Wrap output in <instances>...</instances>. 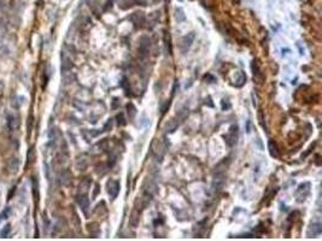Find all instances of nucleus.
Here are the masks:
<instances>
[{"label":"nucleus","instance_id":"obj_1","mask_svg":"<svg viewBox=\"0 0 322 241\" xmlns=\"http://www.w3.org/2000/svg\"><path fill=\"white\" fill-rule=\"evenodd\" d=\"M151 149H152L153 155L156 157V159L159 160V161H162V159H163V157H164V154H165V151H166V145H165L163 141H158V140H156V141H153V143H152Z\"/></svg>","mask_w":322,"mask_h":241},{"label":"nucleus","instance_id":"obj_2","mask_svg":"<svg viewBox=\"0 0 322 241\" xmlns=\"http://www.w3.org/2000/svg\"><path fill=\"white\" fill-rule=\"evenodd\" d=\"M310 186H311L310 182H303L298 186V188L295 190V200L298 202H303L306 199V196L310 193Z\"/></svg>","mask_w":322,"mask_h":241},{"label":"nucleus","instance_id":"obj_3","mask_svg":"<svg viewBox=\"0 0 322 241\" xmlns=\"http://www.w3.org/2000/svg\"><path fill=\"white\" fill-rule=\"evenodd\" d=\"M238 135H239V128H238L236 124H233V125L229 128V131L223 136L226 143H227L229 147H233V146L236 143V141H238Z\"/></svg>","mask_w":322,"mask_h":241},{"label":"nucleus","instance_id":"obj_4","mask_svg":"<svg viewBox=\"0 0 322 241\" xmlns=\"http://www.w3.org/2000/svg\"><path fill=\"white\" fill-rule=\"evenodd\" d=\"M194 37H195V34L192 31V33H189V34H187V35H185V36H182L180 39V41H178V48H180V51L182 53H186L189 49V47L192 46V43L194 41Z\"/></svg>","mask_w":322,"mask_h":241},{"label":"nucleus","instance_id":"obj_5","mask_svg":"<svg viewBox=\"0 0 322 241\" xmlns=\"http://www.w3.org/2000/svg\"><path fill=\"white\" fill-rule=\"evenodd\" d=\"M224 183H226V175L224 172H215V176H213V180H212V190L218 193L223 189L224 187Z\"/></svg>","mask_w":322,"mask_h":241},{"label":"nucleus","instance_id":"obj_6","mask_svg":"<svg viewBox=\"0 0 322 241\" xmlns=\"http://www.w3.org/2000/svg\"><path fill=\"white\" fill-rule=\"evenodd\" d=\"M251 69H252V74H253V80L260 84L263 83L264 81V75L262 74V70L259 67V64H258V60L257 59H253L252 63H251Z\"/></svg>","mask_w":322,"mask_h":241},{"label":"nucleus","instance_id":"obj_7","mask_svg":"<svg viewBox=\"0 0 322 241\" xmlns=\"http://www.w3.org/2000/svg\"><path fill=\"white\" fill-rule=\"evenodd\" d=\"M106 187H107V193H109L110 198L112 200H115L118 195V192H119V182L117 180H109L106 183Z\"/></svg>","mask_w":322,"mask_h":241},{"label":"nucleus","instance_id":"obj_8","mask_svg":"<svg viewBox=\"0 0 322 241\" xmlns=\"http://www.w3.org/2000/svg\"><path fill=\"white\" fill-rule=\"evenodd\" d=\"M322 233V224L320 222H312L306 230V237H316Z\"/></svg>","mask_w":322,"mask_h":241},{"label":"nucleus","instance_id":"obj_9","mask_svg":"<svg viewBox=\"0 0 322 241\" xmlns=\"http://www.w3.org/2000/svg\"><path fill=\"white\" fill-rule=\"evenodd\" d=\"M76 201H77L78 206L81 207V210H82L84 213H87V212H88V207H89V199H88L87 194H86V193H80V194H77V195H76Z\"/></svg>","mask_w":322,"mask_h":241},{"label":"nucleus","instance_id":"obj_10","mask_svg":"<svg viewBox=\"0 0 322 241\" xmlns=\"http://www.w3.org/2000/svg\"><path fill=\"white\" fill-rule=\"evenodd\" d=\"M148 48H150V39L147 36H142L140 39V45H139V53L141 57H146L148 54Z\"/></svg>","mask_w":322,"mask_h":241},{"label":"nucleus","instance_id":"obj_11","mask_svg":"<svg viewBox=\"0 0 322 241\" xmlns=\"http://www.w3.org/2000/svg\"><path fill=\"white\" fill-rule=\"evenodd\" d=\"M178 124H180L178 118H171V119H169V120L165 123V125H164V130H165V133H166V134H171V133H174V131L177 129Z\"/></svg>","mask_w":322,"mask_h":241},{"label":"nucleus","instance_id":"obj_12","mask_svg":"<svg viewBox=\"0 0 322 241\" xmlns=\"http://www.w3.org/2000/svg\"><path fill=\"white\" fill-rule=\"evenodd\" d=\"M246 83V75L244 71H236L234 75V86L235 87H242Z\"/></svg>","mask_w":322,"mask_h":241},{"label":"nucleus","instance_id":"obj_13","mask_svg":"<svg viewBox=\"0 0 322 241\" xmlns=\"http://www.w3.org/2000/svg\"><path fill=\"white\" fill-rule=\"evenodd\" d=\"M139 221H140V211H137V208H134L129 216V225L131 228H136L139 225Z\"/></svg>","mask_w":322,"mask_h":241},{"label":"nucleus","instance_id":"obj_14","mask_svg":"<svg viewBox=\"0 0 322 241\" xmlns=\"http://www.w3.org/2000/svg\"><path fill=\"white\" fill-rule=\"evenodd\" d=\"M268 149H269V153L273 158H279L280 157V153H279V147L276 145V142L274 140H269L268 141Z\"/></svg>","mask_w":322,"mask_h":241},{"label":"nucleus","instance_id":"obj_15","mask_svg":"<svg viewBox=\"0 0 322 241\" xmlns=\"http://www.w3.org/2000/svg\"><path fill=\"white\" fill-rule=\"evenodd\" d=\"M163 40H164V49H165V53L170 55L171 52H172V49H171V39H170V34H169L168 31H164V37H163Z\"/></svg>","mask_w":322,"mask_h":241},{"label":"nucleus","instance_id":"obj_16","mask_svg":"<svg viewBox=\"0 0 322 241\" xmlns=\"http://www.w3.org/2000/svg\"><path fill=\"white\" fill-rule=\"evenodd\" d=\"M31 187H33V195H34V199L37 201V198H39V182L36 180L35 176L31 177Z\"/></svg>","mask_w":322,"mask_h":241},{"label":"nucleus","instance_id":"obj_17","mask_svg":"<svg viewBox=\"0 0 322 241\" xmlns=\"http://www.w3.org/2000/svg\"><path fill=\"white\" fill-rule=\"evenodd\" d=\"M71 67H72V64H71L70 59L63 55V58H62V71L63 72L69 71V70H71Z\"/></svg>","mask_w":322,"mask_h":241},{"label":"nucleus","instance_id":"obj_18","mask_svg":"<svg viewBox=\"0 0 322 241\" xmlns=\"http://www.w3.org/2000/svg\"><path fill=\"white\" fill-rule=\"evenodd\" d=\"M127 114H128V118L131 120V119H134V117H135V114H136V107L131 104V102H129L128 105H127Z\"/></svg>","mask_w":322,"mask_h":241},{"label":"nucleus","instance_id":"obj_19","mask_svg":"<svg viewBox=\"0 0 322 241\" xmlns=\"http://www.w3.org/2000/svg\"><path fill=\"white\" fill-rule=\"evenodd\" d=\"M88 230H89V233L93 235V237H96V236L99 235V233H100V229H99V227H98L96 223H90V224H88Z\"/></svg>","mask_w":322,"mask_h":241},{"label":"nucleus","instance_id":"obj_20","mask_svg":"<svg viewBox=\"0 0 322 241\" xmlns=\"http://www.w3.org/2000/svg\"><path fill=\"white\" fill-rule=\"evenodd\" d=\"M8 167H10V170H11V172H12V174L17 172V170H18V167H19L18 159H16V158H12V159L8 161Z\"/></svg>","mask_w":322,"mask_h":241},{"label":"nucleus","instance_id":"obj_21","mask_svg":"<svg viewBox=\"0 0 322 241\" xmlns=\"http://www.w3.org/2000/svg\"><path fill=\"white\" fill-rule=\"evenodd\" d=\"M16 127V118L13 114H7V128L10 131H13Z\"/></svg>","mask_w":322,"mask_h":241},{"label":"nucleus","instance_id":"obj_22","mask_svg":"<svg viewBox=\"0 0 322 241\" xmlns=\"http://www.w3.org/2000/svg\"><path fill=\"white\" fill-rule=\"evenodd\" d=\"M175 19L177 20V22H183L185 19H186V17H185V13H183V11H182V8H176V11H175Z\"/></svg>","mask_w":322,"mask_h":241},{"label":"nucleus","instance_id":"obj_23","mask_svg":"<svg viewBox=\"0 0 322 241\" xmlns=\"http://www.w3.org/2000/svg\"><path fill=\"white\" fill-rule=\"evenodd\" d=\"M12 213V208L11 207H6L1 213H0V222H4L5 219H7L10 217V214Z\"/></svg>","mask_w":322,"mask_h":241},{"label":"nucleus","instance_id":"obj_24","mask_svg":"<svg viewBox=\"0 0 322 241\" xmlns=\"http://www.w3.org/2000/svg\"><path fill=\"white\" fill-rule=\"evenodd\" d=\"M27 157H28V163H27V165H29V164H31V163L34 161V158H35V149H34V147H30V148H29Z\"/></svg>","mask_w":322,"mask_h":241},{"label":"nucleus","instance_id":"obj_25","mask_svg":"<svg viewBox=\"0 0 322 241\" xmlns=\"http://www.w3.org/2000/svg\"><path fill=\"white\" fill-rule=\"evenodd\" d=\"M10 230H11V225H10V224H6V225L1 229V231H0V236H1V237H6L7 234L10 233Z\"/></svg>","mask_w":322,"mask_h":241},{"label":"nucleus","instance_id":"obj_26","mask_svg":"<svg viewBox=\"0 0 322 241\" xmlns=\"http://www.w3.org/2000/svg\"><path fill=\"white\" fill-rule=\"evenodd\" d=\"M221 107H222L223 111L230 108V102L228 101V99H222V101H221Z\"/></svg>","mask_w":322,"mask_h":241},{"label":"nucleus","instance_id":"obj_27","mask_svg":"<svg viewBox=\"0 0 322 241\" xmlns=\"http://www.w3.org/2000/svg\"><path fill=\"white\" fill-rule=\"evenodd\" d=\"M204 81H206L207 83H215V82H216V78H215L211 74H206V75L204 76Z\"/></svg>","mask_w":322,"mask_h":241},{"label":"nucleus","instance_id":"obj_28","mask_svg":"<svg viewBox=\"0 0 322 241\" xmlns=\"http://www.w3.org/2000/svg\"><path fill=\"white\" fill-rule=\"evenodd\" d=\"M258 120H259L260 125H262L264 129H267V127H265V122H264V117H263V113H262V111H259V113H258Z\"/></svg>","mask_w":322,"mask_h":241},{"label":"nucleus","instance_id":"obj_29","mask_svg":"<svg viewBox=\"0 0 322 241\" xmlns=\"http://www.w3.org/2000/svg\"><path fill=\"white\" fill-rule=\"evenodd\" d=\"M117 123H118V125H125V120H124V118H123V113H119L118 116H117Z\"/></svg>","mask_w":322,"mask_h":241},{"label":"nucleus","instance_id":"obj_30","mask_svg":"<svg viewBox=\"0 0 322 241\" xmlns=\"http://www.w3.org/2000/svg\"><path fill=\"white\" fill-rule=\"evenodd\" d=\"M33 114H30V117H28V133L30 134L31 129H33Z\"/></svg>","mask_w":322,"mask_h":241},{"label":"nucleus","instance_id":"obj_31","mask_svg":"<svg viewBox=\"0 0 322 241\" xmlns=\"http://www.w3.org/2000/svg\"><path fill=\"white\" fill-rule=\"evenodd\" d=\"M111 128H112V119H109V120L106 122V124L104 125L103 131H107V130H110Z\"/></svg>","mask_w":322,"mask_h":241},{"label":"nucleus","instance_id":"obj_32","mask_svg":"<svg viewBox=\"0 0 322 241\" xmlns=\"http://www.w3.org/2000/svg\"><path fill=\"white\" fill-rule=\"evenodd\" d=\"M99 187H100V186H99V184L96 183V184H95V189H94V193H93V199H95V196L98 195V193H99V190H100V188H99Z\"/></svg>","mask_w":322,"mask_h":241},{"label":"nucleus","instance_id":"obj_33","mask_svg":"<svg viewBox=\"0 0 322 241\" xmlns=\"http://www.w3.org/2000/svg\"><path fill=\"white\" fill-rule=\"evenodd\" d=\"M117 100H118L117 98H115V99H113V101H117ZM116 107H117V104H116V102H113V104H112V108H116Z\"/></svg>","mask_w":322,"mask_h":241},{"label":"nucleus","instance_id":"obj_34","mask_svg":"<svg viewBox=\"0 0 322 241\" xmlns=\"http://www.w3.org/2000/svg\"><path fill=\"white\" fill-rule=\"evenodd\" d=\"M178 1H183V0H178Z\"/></svg>","mask_w":322,"mask_h":241}]
</instances>
